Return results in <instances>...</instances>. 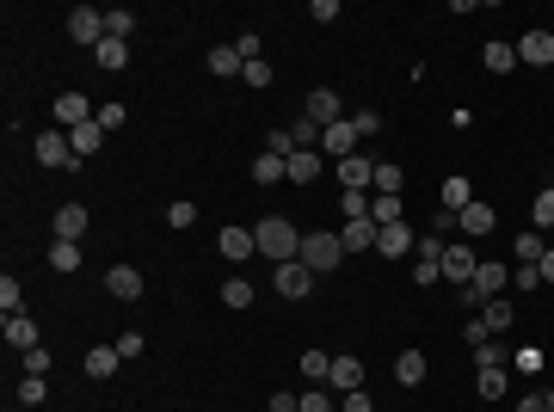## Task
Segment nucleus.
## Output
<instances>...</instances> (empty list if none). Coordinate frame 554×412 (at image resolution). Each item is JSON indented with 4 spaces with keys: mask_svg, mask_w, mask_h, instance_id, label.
Listing matches in <instances>:
<instances>
[{
    "mask_svg": "<svg viewBox=\"0 0 554 412\" xmlns=\"http://www.w3.org/2000/svg\"><path fill=\"white\" fill-rule=\"evenodd\" d=\"M302 376H308V388H327V376H333V357H327V351H302Z\"/></svg>",
    "mask_w": 554,
    "mask_h": 412,
    "instance_id": "28",
    "label": "nucleus"
},
{
    "mask_svg": "<svg viewBox=\"0 0 554 412\" xmlns=\"http://www.w3.org/2000/svg\"><path fill=\"white\" fill-rule=\"evenodd\" d=\"M31 154H37V166H62V172H74V148H68V130H43V136L31 141Z\"/></svg>",
    "mask_w": 554,
    "mask_h": 412,
    "instance_id": "4",
    "label": "nucleus"
},
{
    "mask_svg": "<svg viewBox=\"0 0 554 412\" xmlns=\"http://www.w3.org/2000/svg\"><path fill=\"white\" fill-rule=\"evenodd\" d=\"M327 388H333L339 401H345V394H358V388H364V363H358V357H333V376H327Z\"/></svg>",
    "mask_w": 554,
    "mask_h": 412,
    "instance_id": "15",
    "label": "nucleus"
},
{
    "mask_svg": "<svg viewBox=\"0 0 554 412\" xmlns=\"http://www.w3.org/2000/svg\"><path fill=\"white\" fill-rule=\"evenodd\" d=\"M376 234H382V228H376V216H358V222H345V228H339L345 253H370V247H376Z\"/></svg>",
    "mask_w": 554,
    "mask_h": 412,
    "instance_id": "17",
    "label": "nucleus"
},
{
    "mask_svg": "<svg viewBox=\"0 0 554 412\" xmlns=\"http://www.w3.org/2000/svg\"><path fill=\"white\" fill-rule=\"evenodd\" d=\"M0 308H6V314H25V289H19V277H0Z\"/></svg>",
    "mask_w": 554,
    "mask_h": 412,
    "instance_id": "42",
    "label": "nucleus"
},
{
    "mask_svg": "<svg viewBox=\"0 0 554 412\" xmlns=\"http://www.w3.org/2000/svg\"><path fill=\"white\" fill-rule=\"evenodd\" d=\"M99 124H105V136H112V130H124V124H130V111L112 99V105H99Z\"/></svg>",
    "mask_w": 554,
    "mask_h": 412,
    "instance_id": "46",
    "label": "nucleus"
},
{
    "mask_svg": "<svg viewBox=\"0 0 554 412\" xmlns=\"http://www.w3.org/2000/svg\"><path fill=\"white\" fill-rule=\"evenodd\" d=\"M443 247H450V240H437V234H419L413 259H419V265H443Z\"/></svg>",
    "mask_w": 554,
    "mask_h": 412,
    "instance_id": "40",
    "label": "nucleus"
},
{
    "mask_svg": "<svg viewBox=\"0 0 554 412\" xmlns=\"http://www.w3.org/2000/svg\"><path fill=\"white\" fill-rule=\"evenodd\" d=\"M247 62L235 56V43H222V50H210V74H241Z\"/></svg>",
    "mask_w": 554,
    "mask_h": 412,
    "instance_id": "38",
    "label": "nucleus"
},
{
    "mask_svg": "<svg viewBox=\"0 0 554 412\" xmlns=\"http://www.w3.org/2000/svg\"><path fill=\"white\" fill-rule=\"evenodd\" d=\"M265 407H272V412H296V407H302V394H272Z\"/></svg>",
    "mask_w": 554,
    "mask_h": 412,
    "instance_id": "60",
    "label": "nucleus"
},
{
    "mask_svg": "<svg viewBox=\"0 0 554 412\" xmlns=\"http://www.w3.org/2000/svg\"><path fill=\"white\" fill-rule=\"evenodd\" d=\"M339 412H376V407H370V394L358 388V394H345V401H339Z\"/></svg>",
    "mask_w": 554,
    "mask_h": 412,
    "instance_id": "55",
    "label": "nucleus"
},
{
    "mask_svg": "<svg viewBox=\"0 0 554 412\" xmlns=\"http://www.w3.org/2000/svg\"><path fill=\"white\" fill-rule=\"evenodd\" d=\"M118 357H142V332H124V339H118Z\"/></svg>",
    "mask_w": 554,
    "mask_h": 412,
    "instance_id": "59",
    "label": "nucleus"
},
{
    "mask_svg": "<svg viewBox=\"0 0 554 412\" xmlns=\"http://www.w3.org/2000/svg\"><path fill=\"white\" fill-rule=\"evenodd\" d=\"M296 412H339V407H333V388H308Z\"/></svg>",
    "mask_w": 554,
    "mask_h": 412,
    "instance_id": "45",
    "label": "nucleus"
},
{
    "mask_svg": "<svg viewBox=\"0 0 554 412\" xmlns=\"http://www.w3.org/2000/svg\"><path fill=\"white\" fill-rule=\"evenodd\" d=\"M395 382H401V388H419V382H425V351L407 345V351L395 357Z\"/></svg>",
    "mask_w": 554,
    "mask_h": 412,
    "instance_id": "23",
    "label": "nucleus"
},
{
    "mask_svg": "<svg viewBox=\"0 0 554 412\" xmlns=\"http://www.w3.org/2000/svg\"><path fill=\"white\" fill-rule=\"evenodd\" d=\"M530 228H536V234H549L554 228V191H542V197L530 203Z\"/></svg>",
    "mask_w": 554,
    "mask_h": 412,
    "instance_id": "37",
    "label": "nucleus"
},
{
    "mask_svg": "<svg viewBox=\"0 0 554 412\" xmlns=\"http://www.w3.org/2000/svg\"><path fill=\"white\" fill-rule=\"evenodd\" d=\"M339 216H345V222L370 216V191H339Z\"/></svg>",
    "mask_w": 554,
    "mask_h": 412,
    "instance_id": "39",
    "label": "nucleus"
},
{
    "mask_svg": "<svg viewBox=\"0 0 554 412\" xmlns=\"http://www.w3.org/2000/svg\"><path fill=\"white\" fill-rule=\"evenodd\" d=\"M216 247H222V259H235V265L259 253V240H253V228H222V240H216Z\"/></svg>",
    "mask_w": 554,
    "mask_h": 412,
    "instance_id": "19",
    "label": "nucleus"
},
{
    "mask_svg": "<svg viewBox=\"0 0 554 412\" xmlns=\"http://www.w3.org/2000/svg\"><path fill=\"white\" fill-rule=\"evenodd\" d=\"M308 19H314V25H333V19H339V0H314Z\"/></svg>",
    "mask_w": 554,
    "mask_h": 412,
    "instance_id": "51",
    "label": "nucleus"
},
{
    "mask_svg": "<svg viewBox=\"0 0 554 412\" xmlns=\"http://www.w3.org/2000/svg\"><path fill=\"white\" fill-rule=\"evenodd\" d=\"M462 339H468V351H474V345H487V339H493V332H487V326H481V314H474V320H468V326H462Z\"/></svg>",
    "mask_w": 554,
    "mask_h": 412,
    "instance_id": "53",
    "label": "nucleus"
},
{
    "mask_svg": "<svg viewBox=\"0 0 554 412\" xmlns=\"http://www.w3.org/2000/svg\"><path fill=\"white\" fill-rule=\"evenodd\" d=\"M474 289H481L487 301H493V295H505V265H487V259H481V271H474Z\"/></svg>",
    "mask_w": 554,
    "mask_h": 412,
    "instance_id": "29",
    "label": "nucleus"
},
{
    "mask_svg": "<svg viewBox=\"0 0 554 412\" xmlns=\"http://www.w3.org/2000/svg\"><path fill=\"white\" fill-rule=\"evenodd\" d=\"M437 277H443V265H413V283H419V289H431Z\"/></svg>",
    "mask_w": 554,
    "mask_h": 412,
    "instance_id": "58",
    "label": "nucleus"
},
{
    "mask_svg": "<svg viewBox=\"0 0 554 412\" xmlns=\"http://www.w3.org/2000/svg\"><path fill=\"white\" fill-rule=\"evenodd\" d=\"M99 141H105V124H99V118H93V124H81V130H68V148H74V160L99 154Z\"/></svg>",
    "mask_w": 554,
    "mask_h": 412,
    "instance_id": "22",
    "label": "nucleus"
},
{
    "mask_svg": "<svg viewBox=\"0 0 554 412\" xmlns=\"http://www.w3.org/2000/svg\"><path fill=\"white\" fill-rule=\"evenodd\" d=\"M241 80H247V87H259V93H265V87H272V68H265V62H247V68H241Z\"/></svg>",
    "mask_w": 554,
    "mask_h": 412,
    "instance_id": "50",
    "label": "nucleus"
},
{
    "mask_svg": "<svg viewBox=\"0 0 554 412\" xmlns=\"http://www.w3.org/2000/svg\"><path fill=\"white\" fill-rule=\"evenodd\" d=\"M518 62L554 68V31H524V37H518Z\"/></svg>",
    "mask_w": 554,
    "mask_h": 412,
    "instance_id": "10",
    "label": "nucleus"
},
{
    "mask_svg": "<svg viewBox=\"0 0 554 412\" xmlns=\"http://www.w3.org/2000/svg\"><path fill=\"white\" fill-rule=\"evenodd\" d=\"M512 412H549V394L536 388V394H524V401H518V407H512Z\"/></svg>",
    "mask_w": 554,
    "mask_h": 412,
    "instance_id": "54",
    "label": "nucleus"
},
{
    "mask_svg": "<svg viewBox=\"0 0 554 412\" xmlns=\"http://www.w3.org/2000/svg\"><path fill=\"white\" fill-rule=\"evenodd\" d=\"M320 172H327V160H320V148H296V154L283 160V179H289V185H314Z\"/></svg>",
    "mask_w": 554,
    "mask_h": 412,
    "instance_id": "9",
    "label": "nucleus"
},
{
    "mask_svg": "<svg viewBox=\"0 0 554 412\" xmlns=\"http://www.w3.org/2000/svg\"><path fill=\"white\" fill-rule=\"evenodd\" d=\"M474 394L481 401H505V370H481L474 376Z\"/></svg>",
    "mask_w": 554,
    "mask_h": 412,
    "instance_id": "36",
    "label": "nucleus"
},
{
    "mask_svg": "<svg viewBox=\"0 0 554 412\" xmlns=\"http://www.w3.org/2000/svg\"><path fill=\"white\" fill-rule=\"evenodd\" d=\"M518 370L524 376H542V351H518Z\"/></svg>",
    "mask_w": 554,
    "mask_h": 412,
    "instance_id": "57",
    "label": "nucleus"
},
{
    "mask_svg": "<svg viewBox=\"0 0 554 412\" xmlns=\"http://www.w3.org/2000/svg\"><path fill=\"white\" fill-rule=\"evenodd\" d=\"M468 203H474V185H468L462 172H456V179H443V210H450V216H462Z\"/></svg>",
    "mask_w": 554,
    "mask_h": 412,
    "instance_id": "25",
    "label": "nucleus"
},
{
    "mask_svg": "<svg viewBox=\"0 0 554 412\" xmlns=\"http://www.w3.org/2000/svg\"><path fill=\"white\" fill-rule=\"evenodd\" d=\"M481 326H487L493 339H499V332H512V301H505V295H493V301L481 308Z\"/></svg>",
    "mask_w": 554,
    "mask_h": 412,
    "instance_id": "27",
    "label": "nucleus"
},
{
    "mask_svg": "<svg viewBox=\"0 0 554 412\" xmlns=\"http://www.w3.org/2000/svg\"><path fill=\"white\" fill-rule=\"evenodd\" d=\"M50 271H81V247H74V240H56V247H50Z\"/></svg>",
    "mask_w": 554,
    "mask_h": 412,
    "instance_id": "32",
    "label": "nucleus"
},
{
    "mask_svg": "<svg viewBox=\"0 0 554 412\" xmlns=\"http://www.w3.org/2000/svg\"><path fill=\"white\" fill-rule=\"evenodd\" d=\"M413 247H419V234L407 228V222H389V228L376 234V253H382V259H407Z\"/></svg>",
    "mask_w": 554,
    "mask_h": 412,
    "instance_id": "13",
    "label": "nucleus"
},
{
    "mask_svg": "<svg viewBox=\"0 0 554 412\" xmlns=\"http://www.w3.org/2000/svg\"><path fill=\"white\" fill-rule=\"evenodd\" d=\"M474 271H481V253H474V240H450V247H443V277L462 289V283H474Z\"/></svg>",
    "mask_w": 554,
    "mask_h": 412,
    "instance_id": "3",
    "label": "nucleus"
},
{
    "mask_svg": "<svg viewBox=\"0 0 554 412\" xmlns=\"http://www.w3.org/2000/svg\"><path fill=\"white\" fill-rule=\"evenodd\" d=\"M105 289H112L118 301H136L142 295V271L136 265H105Z\"/></svg>",
    "mask_w": 554,
    "mask_h": 412,
    "instance_id": "18",
    "label": "nucleus"
},
{
    "mask_svg": "<svg viewBox=\"0 0 554 412\" xmlns=\"http://www.w3.org/2000/svg\"><path fill=\"white\" fill-rule=\"evenodd\" d=\"M302 118H308V124H320V130H327V124H339V93H333V87H314Z\"/></svg>",
    "mask_w": 554,
    "mask_h": 412,
    "instance_id": "16",
    "label": "nucleus"
},
{
    "mask_svg": "<svg viewBox=\"0 0 554 412\" xmlns=\"http://www.w3.org/2000/svg\"><path fill=\"white\" fill-rule=\"evenodd\" d=\"M351 124H358V136H376V130H382V118H376V111H358Z\"/></svg>",
    "mask_w": 554,
    "mask_h": 412,
    "instance_id": "56",
    "label": "nucleus"
},
{
    "mask_svg": "<svg viewBox=\"0 0 554 412\" xmlns=\"http://www.w3.org/2000/svg\"><path fill=\"white\" fill-rule=\"evenodd\" d=\"M320 154H327L333 166H339V160H351V154H358V124H351V118L327 124V130H320Z\"/></svg>",
    "mask_w": 554,
    "mask_h": 412,
    "instance_id": "5",
    "label": "nucleus"
},
{
    "mask_svg": "<svg viewBox=\"0 0 554 412\" xmlns=\"http://www.w3.org/2000/svg\"><path fill=\"white\" fill-rule=\"evenodd\" d=\"M493 228H499V210H493V203H481V197L456 216V234H462V240H481V234H493Z\"/></svg>",
    "mask_w": 554,
    "mask_h": 412,
    "instance_id": "7",
    "label": "nucleus"
},
{
    "mask_svg": "<svg viewBox=\"0 0 554 412\" xmlns=\"http://www.w3.org/2000/svg\"><path fill=\"white\" fill-rule=\"evenodd\" d=\"M93 62H99L105 74H118V68H130V43H124V37H105V43L93 50Z\"/></svg>",
    "mask_w": 554,
    "mask_h": 412,
    "instance_id": "24",
    "label": "nucleus"
},
{
    "mask_svg": "<svg viewBox=\"0 0 554 412\" xmlns=\"http://www.w3.org/2000/svg\"><path fill=\"white\" fill-rule=\"evenodd\" d=\"M542 253H549V240H542V234H536V228H524V234H518V240H512V259H518V265H536V259H542Z\"/></svg>",
    "mask_w": 554,
    "mask_h": 412,
    "instance_id": "26",
    "label": "nucleus"
},
{
    "mask_svg": "<svg viewBox=\"0 0 554 412\" xmlns=\"http://www.w3.org/2000/svg\"><path fill=\"white\" fill-rule=\"evenodd\" d=\"M118 363H124V357H118V345H93V351H87V357H81V370H87V376H93V382H105V376H112V370H118Z\"/></svg>",
    "mask_w": 554,
    "mask_h": 412,
    "instance_id": "21",
    "label": "nucleus"
},
{
    "mask_svg": "<svg viewBox=\"0 0 554 412\" xmlns=\"http://www.w3.org/2000/svg\"><path fill=\"white\" fill-rule=\"evenodd\" d=\"M99 111L87 105V93H62L56 99V130H81V124H93Z\"/></svg>",
    "mask_w": 554,
    "mask_h": 412,
    "instance_id": "11",
    "label": "nucleus"
},
{
    "mask_svg": "<svg viewBox=\"0 0 554 412\" xmlns=\"http://www.w3.org/2000/svg\"><path fill=\"white\" fill-rule=\"evenodd\" d=\"M235 56H241V62H259V31H241V37H235Z\"/></svg>",
    "mask_w": 554,
    "mask_h": 412,
    "instance_id": "49",
    "label": "nucleus"
},
{
    "mask_svg": "<svg viewBox=\"0 0 554 412\" xmlns=\"http://www.w3.org/2000/svg\"><path fill=\"white\" fill-rule=\"evenodd\" d=\"M370 216H376V228L401 222V197H382V191H370Z\"/></svg>",
    "mask_w": 554,
    "mask_h": 412,
    "instance_id": "34",
    "label": "nucleus"
},
{
    "mask_svg": "<svg viewBox=\"0 0 554 412\" xmlns=\"http://www.w3.org/2000/svg\"><path fill=\"white\" fill-rule=\"evenodd\" d=\"M542 394H549V412H554V388H542Z\"/></svg>",
    "mask_w": 554,
    "mask_h": 412,
    "instance_id": "62",
    "label": "nucleus"
},
{
    "mask_svg": "<svg viewBox=\"0 0 554 412\" xmlns=\"http://www.w3.org/2000/svg\"><path fill=\"white\" fill-rule=\"evenodd\" d=\"M253 240H259V253L277 259V265H289V259L302 253V228H296L289 216H265V222L253 228Z\"/></svg>",
    "mask_w": 554,
    "mask_h": 412,
    "instance_id": "1",
    "label": "nucleus"
},
{
    "mask_svg": "<svg viewBox=\"0 0 554 412\" xmlns=\"http://www.w3.org/2000/svg\"><path fill=\"white\" fill-rule=\"evenodd\" d=\"M401 185H407V172H401L395 160H376V191H382V197H401Z\"/></svg>",
    "mask_w": 554,
    "mask_h": 412,
    "instance_id": "31",
    "label": "nucleus"
},
{
    "mask_svg": "<svg viewBox=\"0 0 554 412\" xmlns=\"http://www.w3.org/2000/svg\"><path fill=\"white\" fill-rule=\"evenodd\" d=\"M333 172H339V185H345V191H376V160H364V154L339 160Z\"/></svg>",
    "mask_w": 554,
    "mask_h": 412,
    "instance_id": "12",
    "label": "nucleus"
},
{
    "mask_svg": "<svg viewBox=\"0 0 554 412\" xmlns=\"http://www.w3.org/2000/svg\"><path fill=\"white\" fill-rule=\"evenodd\" d=\"M130 31H136V12H130V6H112V12H105V37H124V43H130Z\"/></svg>",
    "mask_w": 554,
    "mask_h": 412,
    "instance_id": "33",
    "label": "nucleus"
},
{
    "mask_svg": "<svg viewBox=\"0 0 554 412\" xmlns=\"http://www.w3.org/2000/svg\"><path fill=\"white\" fill-rule=\"evenodd\" d=\"M481 62H487L493 74H505V68H518V43H487V50H481Z\"/></svg>",
    "mask_w": 554,
    "mask_h": 412,
    "instance_id": "30",
    "label": "nucleus"
},
{
    "mask_svg": "<svg viewBox=\"0 0 554 412\" xmlns=\"http://www.w3.org/2000/svg\"><path fill=\"white\" fill-rule=\"evenodd\" d=\"M222 308H253V283L247 277H228L222 283Z\"/></svg>",
    "mask_w": 554,
    "mask_h": 412,
    "instance_id": "35",
    "label": "nucleus"
},
{
    "mask_svg": "<svg viewBox=\"0 0 554 412\" xmlns=\"http://www.w3.org/2000/svg\"><path fill=\"white\" fill-rule=\"evenodd\" d=\"M512 283H518V289H542V271H536V265H518Z\"/></svg>",
    "mask_w": 554,
    "mask_h": 412,
    "instance_id": "52",
    "label": "nucleus"
},
{
    "mask_svg": "<svg viewBox=\"0 0 554 412\" xmlns=\"http://www.w3.org/2000/svg\"><path fill=\"white\" fill-rule=\"evenodd\" d=\"M43 394H50L43 376H25V382H19V407H43Z\"/></svg>",
    "mask_w": 554,
    "mask_h": 412,
    "instance_id": "44",
    "label": "nucleus"
},
{
    "mask_svg": "<svg viewBox=\"0 0 554 412\" xmlns=\"http://www.w3.org/2000/svg\"><path fill=\"white\" fill-rule=\"evenodd\" d=\"M296 259H302L308 271L320 277V271H339V265H345L351 253H345V240H339V234H320V228H308V234H302V253H296Z\"/></svg>",
    "mask_w": 554,
    "mask_h": 412,
    "instance_id": "2",
    "label": "nucleus"
},
{
    "mask_svg": "<svg viewBox=\"0 0 554 412\" xmlns=\"http://www.w3.org/2000/svg\"><path fill=\"white\" fill-rule=\"evenodd\" d=\"M0 332H6V345H12L19 357L43 345V339H37V320H31V314H6V326H0Z\"/></svg>",
    "mask_w": 554,
    "mask_h": 412,
    "instance_id": "14",
    "label": "nucleus"
},
{
    "mask_svg": "<svg viewBox=\"0 0 554 412\" xmlns=\"http://www.w3.org/2000/svg\"><path fill=\"white\" fill-rule=\"evenodd\" d=\"M19 363H25V376H50V363H56V357H50V351H43V345H37V351H25V357H19Z\"/></svg>",
    "mask_w": 554,
    "mask_h": 412,
    "instance_id": "48",
    "label": "nucleus"
},
{
    "mask_svg": "<svg viewBox=\"0 0 554 412\" xmlns=\"http://www.w3.org/2000/svg\"><path fill=\"white\" fill-rule=\"evenodd\" d=\"M166 222H173V228H191V222H197V203H191V197H179V203L166 210Z\"/></svg>",
    "mask_w": 554,
    "mask_h": 412,
    "instance_id": "47",
    "label": "nucleus"
},
{
    "mask_svg": "<svg viewBox=\"0 0 554 412\" xmlns=\"http://www.w3.org/2000/svg\"><path fill=\"white\" fill-rule=\"evenodd\" d=\"M253 179H259V185H277V179H283V160H277L272 148H265V154L253 160Z\"/></svg>",
    "mask_w": 554,
    "mask_h": 412,
    "instance_id": "41",
    "label": "nucleus"
},
{
    "mask_svg": "<svg viewBox=\"0 0 554 412\" xmlns=\"http://www.w3.org/2000/svg\"><path fill=\"white\" fill-rule=\"evenodd\" d=\"M474 363H481V370H505V345H499V339L474 345Z\"/></svg>",
    "mask_w": 554,
    "mask_h": 412,
    "instance_id": "43",
    "label": "nucleus"
},
{
    "mask_svg": "<svg viewBox=\"0 0 554 412\" xmlns=\"http://www.w3.org/2000/svg\"><path fill=\"white\" fill-rule=\"evenodd\" d=\"M81 234H87V210L81 203H62L56 210V240H74L81 247Z\"/></svg>",
    "mask_w": 554,
    "mask_h": 412,
    "instance_id": "20",
    "label": "nucleus"
},
{
    "mask_svg": "<svg viewBox=\"0 0 554 412\" xmlns=\"http://www.w3.org/2000/svg\"><path fill=\"white\" fill-rule=\"evenodd\" d=\"M68 37L87 43V50H99V43H105V12H99V6H74V12H68Z\"/></svg>",
    "mask_w": 554,
    "mask_h": 412,
    "instance_id": "6",
    "label": "nucleus"
},
{
    "mask_svg": "<svg viewBox=\"0 0 554 412\" xmlns=\"http://www.w3.org/2000/svg\"><path fill=\"white\" fill-rule=\"evenodd\" d=\"M536 271H542V283H554V247L542 253V259H536Z\"/></svg>",
    "mask_w": 554,
    "mask_h": 412,
    "instance_id": "61",
    "label": "nucleus"
},
{
    "mask_svg": "<svg viewBox=\"0 0 554 412\" xmlns=\"http://www.w3.org/2000/svg\"><path fill=\"white\" fill-rule=\"evenodd\" d=\"M277 295H283V301H308V289H314V271H308V265H302V259H289V265H277Z\"/></svg>",
    "mask_w": 554,
    "mask_h": 412,
    "instance_id": "8",
    "label": "nucleus"
}]
</instances>
